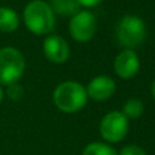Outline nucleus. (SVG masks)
Listing matches in <instances>:
<instances>
[{
    "mask_svg": "<svg viewBox=\"0 0 155 155\" xmlns=\"http://www.w3.org/2000/svg\"><path fill=\"white\" fill-rule=\"evenodd\" d=\"M43 52L50 62L62 64L70 56V45L62 36L51 33L43 41Z\"/></svg>",
    "mask_w": 155,
    "mask_h": 155,
    "instance_id": "0eeeda50",
    "label": "nucleus"
},
{
    "mask_svg": "<svg viewBox=\"0 0 155 155\" xmlns=\"http://www.w3.org/2000/svg\"><path fill=\"white\" fill-rule=\"evenodd\" d=\"M129 132V120L118 110L110 111L99 124V133L104 143H120Z\"/></svg>",
    "mask_w": 155,
    "mask_h": 155,
    "instance_id": "39448f33",
    "label": "nucleus"
},
{
    "mask_svg": "<svg viewBox=\"0 0 155 155\" xmlns=\"http://www.w3.org/2000/svg\"><path fill=\"white\" fill-rule=\"evenodd\" d=\"M19 15L14 8L0 7V32L14 33L19 28Z\"/></svg>",
    "mask_w": 155,
    "mask_h": 155,
    "instance_id": "9d476101",
    "label": "nucleus"
},
{
    "mask_svg": "<svg viewBox=\"0 0 155 155\" xmlns=\"http://www.w3.org/2000/svg\"><path fill=\"white\" fill-rule=\"evenodd\" d=\"M151 95H152V97L155 99V80L152 81V84H151Z\"/></svg>",
    "mask_w": 155,
    "mask_h": 155,
    "instance_id": "f3484780",
    "label": "nucleus"
},
{
    "mask_svg": "<svg viewBox=\"0 0 155 155\" xmlns=\"http://www.w3.org/2000/svg\"><path fill=\"white\" fill-rule=\"evenodd\" d=\"M122 113L128 120H137L144 113V104L137 97H129L122 107Z\"/></svg>",
    "mask_w": 155,
    "mask_h": 155,
    "instance_id": "f8f14e48",
    "label": "nucleus"
},
{
    "mask_svg": "<svg viewBox=\"0 0 155 155\" xmlns=\"http://www.w3.org/2000/svg\"><path fill=\"white\" fill-rule=\"evenodd\" d=\"M140 70V59L135 50H122L114 59V71L121 80H132Z\"/></svg>",
    "mask_w": 155,
    "mask_h": 155,
    "instance_id": "1a4fd4ad",
    "label": "nucleus"
},
{
    "mask_svg": "<svg viewBox=\"0 0 155 155\" xmlns=\"http://www.w3.org/2000/svg\"><path fill=\"white\" fill-rule=\"evenodd\" d=\"M97 29L96 17L89 10H80L70 18L69 33L77 43H88L92 40Z\"/></svg>",
    "mask_w": 155,
    "mask_h": 155,
    "instance_id": "423d86ee",
    "label": "nucleus"
},
{
    "mask_svg": "<svg viewBox=\"0 0 155 155\" xmlns=\"http://www.w3.org/2000/svg\"><path fill=\"white\" fill-rule=\"evenodd\" d=\"M118 155H147L144 148L137 144H126L120 150Z\"/></svg>",
    "mask_w": 155,
    "mask_h": 155,
    "instance_id": "2eb2a0df",
    "label": "nucleus"
},
{
    "mask_svg": "<svg viewBox=\"0 0 155 155\" xmlns=\"http://www.w3.org/2000/svg\"><path fill=\"white\" fill-rule=\"evenodd\" d=\"M51 8L52 11L59 15H63V17H73L74 14L80 11V4L77 3L76 0H52L51 2Z\"/></svg>",
    "mask_w": 155,
    "mask_h": 155,
    "instance_id": "9b49d317",
    "label": "nucleus"
},
{
    "mask_svg": "<svg viewBox=\"0 0 155 155\" xmlns=\"http://www.w3.org/2000/svg\"><path fill=\"white\" fill-rule=\"evenodd\" d=\"M4 99V91H3V88H2V85H0V103L3 102Z\"/></svg>",
    "mask_w": 155,
    "mask_h": 155,
    "instance_id": "a211bd4d",
    "label": "nucleus"
},
{
    "mask_svg": "<svg viewBox=\"0 0 155 155\" xmlns=\"http://www.w3.org/2000/svg\"><path fill=\"white\" fill-rule=\"evenodd\" d=\"M76 2L80 4V7H85V8H92V7H96L97 4H100L103 0H76Z\"/></svg>",
    "mask_w": 155,
    "mask_h": 155,
    "instance_id": "dca6fc26",
    "label": "nucleus"
},
{
    "mask_svg": "<svg viewBox=\"0 0 155 155\" xmlns=\"http://www.w3.org/2000/svg\"><path fill=\"white\" fill-rule=\"evenodd\" d=\"M26 61L24 54L14 47L0 48V85L18 82L25 73Z\"/></svg>",
    "mask_w": 155,
    "mask_h": 155,
    "instance_id": "20e7f679",
    "label": "nucleus"
},
{
    "mask_svg": "<svg viewBox=\"0 0 155 155\" xmlns=\"http://www.w3.org/2000/svg\"><path fill=\"white\" fill-rule=\"evenodd\" d=\"M85 89L88 94V99L94 102H107L115 94L117 84L113 77L107 74H100V76H95L88 82Z\"/></svg>",
    "mask_w": 155,
    "mask_h": 155,
    "instance_id": "6e6552de",
    "label": "nucleus"
},
{
    "mask_svg": "<svg viewBox=\"0 0 155 155\" xmlns=\"http://www.w3.org/2000/svg\"><path fill=\"white\" fill-rule=\"evenodd\" d=\"M6 95L11 100H15V102H18V100H21L22 97H24V95H25L24 87H22V85H19L18 82L8 85V87H7V91H6Z\"/></svg>",
    "mask_w": 155,
    "mask_h": 155,
    "instance_id": "4468645a",
    "label": "nucleus"
},
{
    "mask_svg": "<svg viewBox=\"0 0 155 155\" xmlns=\"http://www.w3.org/2000/svg\"><path fill=\"white\" fill-rule=\"evenodd\" d=\"M52 102L59 111L64 114H76L88 103L85 85L77 81H63L52 92Z\"/></svg>",
    "mask_w": 155,
    "mask_h": 155,
    "instance_id": "f03ea898",
    "label": "nucleus"
},
{
    "mask_svg": "<svg viewBox=\"0 0 155 155\" xmlns=\"http://www.w3.org/2000/svg\"><path fill=\"white\" fill-rule=\"evenodd\" d=\"M147 36L144 21L137 15H124L115 26V38L124 50H135L143 44Z\"/></svg>",
    "mask_w": 155,
    "mask_h": 155,
    "instance_id": "7ed1b4c3",
    "label": "nucleus"
},
{
    "mask_svg": "<svg viewBox=\"0 0 155 155\" xmlns=\"http://www.w3.org/2000/svg\"><path fill=\"white\" fill-rule=\"evenodd\" d=\"M24 24L36 36H48L54 32L56 15L50 3L44 0H32L24 10Z\"/></svg>",
    "mask_w": 155,
    "mask_h": 155,
    "instance_id": "f257e3e1",
    "label": "nucleus"
},
{
    "mask_svg": "<svg viewBox=\"0 0 155 155\" xmlns=\"http://www.w3.org/2000/svg\"><path fill=\"white\" fill-rule=\"evenodd\" d=\"M81 155H118V152L114 147H111V144L104 141H92L85 146Z\"/></svg>",
    "mask_w": 155,
    "mask_h": 155,
    "instance_id": "ddd939ff",
    "label": "nucleus"
}]
</instances>
